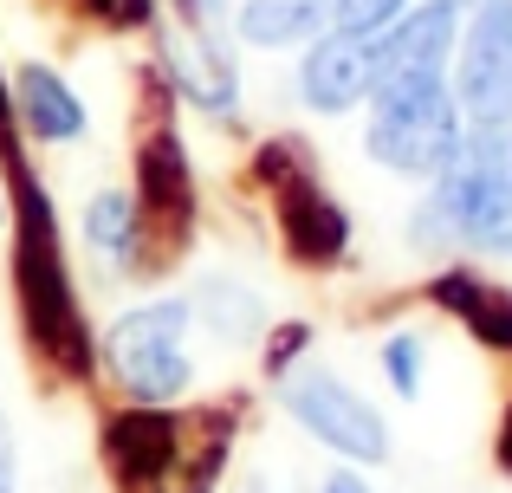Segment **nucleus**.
Wrapping results in <instances>:
<instances>
[{"mask_svg":"<svg viewBox=\"0 0 512 493\" xmlns=\"http://www.w3.org/2000/svg\"><path fill=\"white\" fill-rule=\"evenodd\" d=\"M7 163V241H13V305H20V331L33 344L39 364H52L59 377L85 383L98 370V331H91L85 305H78L72 266H65V234L52 189L39 182L26 143L0 150Z\"/></svg>","mask_w":512,"mask_h":493,"instance_id":"nucleus-1","label":"nucleus"},{"mask_svg":"<svg viewBox=\"0 0 512 493\" xmlns=\"http://www.w3.org/2000/svg\"><path fill=\"white\" fill-rule=\"evenodd\" d=\"M402 241L422 260H512V130H467L454 163L422 182Z\"/></svg>","mask_w":512,"mask_h":493,"instance_id":"nucleus-2","label":"nucleus"},{"mask_svg":"<svg viewBox=\"0 0 512 493\" xmlns=\"http://www.w3.org/2000/svg\"><path fill=\"white\" fill-rule=\"evenodd\" d=\"M467 137V117L454 104L448 72H422V78H383L363 104V156L383 176L402 182H435L454 163Z\"/></svg>","mask_w":512,"mask_h":493,"instance_id":"nucleus-3","label":"nucleus"},{"mask_svg":"<svg viewBox=\"0 0 512 493\" xmlns=\"http://www.w3.org/2000/svg\"><path fill=\"white\" fill-rule=\"evenodd\" d=\"M188 299H150V305H124V312L104 325L98 357L111 364V377L124 383L130 403L143 409H169L188 396L195 383V357H188Z\"/></svg>","mask_w":512,"mask_h":493,"instance_id":"nucleus-4","label":"nucleus"},{"mask_svg":"<svg viewBox=\"0 0 512 493\" xmlns=\"http://www.w3.org/2000/svg\"><path fill=\"white\" fill-rule=\"evenodd\" d=\"M279 409L292 416V429H305L331 461H344V468L376 474V468H389V455H396L389 416L344 377V370L318 364V357H305V364L279 383Z\"/></svg>","mask_w":512,"mask_h":493,"instance_id":"nucleus-5","label":"nucleus"},{"mask_svg":"<svg viewBox=\"0 0 512 493\" xmlns=\"http://www.w3.org/2000/svg\"><path fill=\"white\" fill-rule=\"evenodd\" d=\"M273 228H279V247H286L292 266H305V273H338L350 266V247H357V221H350V208L331 195L325 169L305 163L292 169L286 182H273Z\"/></svg>","mask_w":512,"mask_h":493,"instance_id":"nucleus-6","label":"nucleus"},{"mask_svg":"<svg viewBox=\"0 0 512 493\" xmlns=\"http://www.w3.org/2000/svg\"><path fill=\"white\" fill-rule=\"evenodd\" d=\"M448 85L467 130H512V0H493L461 20Z\"/></svg>","mask_w":512,"mask_h":493,"instance_id":"nucleus-7","label":"nucleus"},{"mask_svg":"<svg viewBox=\"0 0 512 493\" xmlns=\"http://www.w3.org/2000/svg\"><path fill=\"white\" fill-rule=\"evenodd\" d=\"M188 461V442H182V416L175 409H117L111 422H104V468H111V481L124 493H150L182 474Z\"/></svg>","mask_w":512,"mask_h":493,"instance_id":"nucleus-8","label":"nucleus"},{"mask_svg":"<svg viewBox=\"0 0 512 493\" xmlns=\"http://www.w3.org/2000/svg\"><path fill=\"white\" fill-rule=\"evenodd\" d=\"M370 39L357 33H318L312 46H299V72H292V91L312 117H357L370 104Z\"/></svg>","mask_w":512,"mask_h":493,"instance_id":"nucleus-9","label":"nucleus"},{"mask_svg":"<svg viewBox=\"0 0 512 493\" xmlns=\"http://www.w3.org/2000/svg\"><path fill=\"white\" fill-rule=\"evenodd\" d=\"M137 202H143V215H150V234H163V241H182V234L195 228V215H201V202H195V163H188V143H182V130H175L169 117L143 130Z\"/></svg>","mask_w":512,"mask_h":493,"instance_id":"nucleus-10","label":"nucleus"},{"mask_svg":"<svg viewBox=\"0 0 512 493\" xmlns=\"http://www.w3.org/2000/svg\"><path fill=\"white\" fill-rule=\"evenodd\" d=\"M461 20H467V13L448 7V0H415L402 20H389L383 33L370 39V72H376V85H383V78L448 72V65H454V46H461Z\"/></svg>","mask_w":512,"mask_h":493,"instance_id":"nucleus-11","label":"nucleus"},{"mask_svg":"<svg viewBox=\"0 0 512 493\" xmlns=\"http://www.w3.org/2000/svg\"><path fill=\"white\" fill-rule=\"evenodd\" d=\"M163 85L175 98H188L195 111L221 117V124H234L240 117V72H234V52L221 46V39L208 33V26H188V39H169L163 46Z\"/></svg>","mask_w":512,"mask_h":493,"instance_id":"nucleus-12","label":"nucleus"},{"mask_svg":"<svg viewBox=\"0 0 512 493\" xmlns=\"http://www.w3.org/2000/svg\"><path fill=\"white\" fill-rule=\"evenodd\" d=\"M13 117H20L26 143H78L91 130V111L78 98V85L46 59H26L13 72Z\"/></svg>","mask_w":512,"mask_h":493,"instance_id":"nucleus-13","label":"nucleus"},{"mask_svg":"<svg viewBox=\"0 0 512 493\" xmlns=\"http://www.w3.org/2000/svg\"><path fill=\"white\" fill-rule=\"evenodd\" d=\"M85 247L98 253V266L111 279H137L143 266H150V215H143V202H137V189H98L85 202Z\"/></svg>","mask_w":512,"mask_h":493,"instance_id":"nucleus-14","label":"nucleus"},{"mask_svg":"<svg viewBox=\"0 0 512 493\" xmlns=\"http://www.w3.org/2000/svg\"><path fill=\"white\" fill-rule=\"evenodd\" d=\"M338 0H240L234 7V39L253 52H299L318 33H331Z\"/></svg>","mask_w":512,"mask_h":493,"instance_id":"nucleus-15","label":"nucleus"},{"mask_svg":"<svg viewBox=\"0 0 512 493\" xmlns=\"http://www.w3.org/2000/svg\"><path fill=\"white\" fill-rule=\"evenodd\" d=\"M188 312H195V325L208 331L214 344H227V351H247V344L266 338V299L247 286V279L234 273H208L195 292H188Z\"/></svg>","mask_w":512,"mask_h":493,"instance_id":"nucleus-16","label":"nucleus"},{"mask_svg":"<svg viewBox=\"0 0 512 493\" xmlns=\"http://www.w3.org/2000/svg\"><path fill=\"white\" fill-rule=\"evenodd\" d=\"M454 325H461L467 338H474V351H487L493 364H512V279H493L487 273Z\"/></svg>","mask_w":512,"mask_h":493,"instance_id":"nucleus-17","label":"nucleus"},{"mask_svg":"<svg viewBox=\"0 0 512 493\" xmlns=\"http://www.w3.org/2000/svg\"><path fill=\"white\" fill-rule=\"evenodd\" d=\"M376 370H383V383H389L396 403H422V390H428V344H422V331H389V338L376 344Z\"/></svg>","mask_w":512,"mask_h":493,"instance_id":"nucleus-18","label":"nucleus"},{"mask_svg":"<svg viewBox=\"0 0 512 493\" xmlns=\"http://www.w3.org/2000/svg\"><path fill=\"white\" fill-rule=\"evenodd\" d=\"M312 344H318V325H312V318H273V325H266V338H260L266 383H286L292 370L312 357Z\"/></svg>","mask_w":512,"mask_h":493,"instance_id":"nucleus-19","label":"nucleus"},{"mask_svg":"<svg viewBox=\"0 0 512 493\" xmlns=\"http://www.w3.org/2000/svg\"><path fill=\"white\" fill-rule=\"evenodd\" d=\"M305 163H318L305 137H266L260 150H253V182H266V189H273V182H286L292 169H305Z\"/></svg>","mask_w":512,"mask_h":493,"instance_id":"nucleus-20","label":"nucleus"},{"mask_svg":"<svg viewBox=\"0 0 512 493\" xmlns=\"http://www.w3.org/2000/svg\"><path fill=\"white\" fill-rule=\"evenodd\" d=\"M415 0H338V13H331V26L338 33H357V39H376L389 20H402Z\"/></svg>","mask_w":512,"mask_h":493,"instance_id":"nucleus-21","label":"nucleus"},{"mask_svg":"<svg viewBox=\"0 0 512 493\" xmlns=\"http://www.w3.org/2000/svg\"><path fill=\"white\" fill-rule=\"evenodd\" d=\"M85 13L111 33H137V26H156V0H85Z\"/></svg>","mask_w":512,"mask_h":493,"instance_id":"nucleus-22","label":"nucleus"},{"mask_svg":"<svg viewBox=\"0 0 512 493\" xmlns=\"http://www.w3.org/2000/svg\"><path fill=\"white\" fill-rule=\"evenodd\" d=\"M221 468H227V435H221L214 448H201V455H195L188 481H163V487H150V493H214V481H221Z\"/></svg>","mask_w":512,"mask_h":493,"instance_id":"nucleus-23","label":"nucleus"},{"mask_svg":"<svg viewBox=\"0 0 512 493\" xmlns=\"http://www.w3.org/2000/svg\"><path fill=\"white\" fill-rule=\"evenodd\" d=\"M493 474L500 481H512V390H506V403H500V422H493Z\"/></svg>","mask_w":512,"mask_h":493,"instance_id":"nucleus-24","label":"nucleus"},{"mask_svg":"<svg viewBox=\"0 0 512 493\" xmlns=\"http://www.w3.org/2000/svg\"><path fill=\"white\" fill-rule=\"evenodd\" d=\"M318 493H376V487H370V474H363V468H344V461H338V468L318 481Z\"/></svg>","mask_w":512,"mask_h":493,"instance_id":"nucleus-25","label":"nucleus"},{"mask_svg":"<svg viewBox=\"0 0 512 493\" xmlns=\"http://www.w3.org/2000/svg\"><path fill=\"white\" fill-rule=\"evenodd\" d=\"M0 493H20V481H13V442H7V429H0Z\"/></svg>","mask_w":512,"mask_h":493,"instance_id":"nucleus-26","label":"nucleus"},{"mask_svg":"<svg viewBox=\"0 0 512 493\" xmlns=\"http://www.w3.org/2000/svg\"><path fill=\"white\" fill-rule=\"evenodd\" d=\"M448 7H461V13H480V7H493V0H448Z\"/></svg>","mask_w":512,"mask_h":493,"instance_id":"nucleus-27","label":"nucleus"},{"mask_svg":"<svg viewBox=\"0 0 512 493\" xmlns=\"http://www.w3.org/2000/svg\"><path fill=\"white\" fill-rule=\"evenodd\" d=\"M240 493H279V487H266V481H260V474H253V481H247V487H240Z\"/></svg>","mask_w":512,"mask_h":493,"instance_id":"nucleus-28","label":"nucleus"},{"mask_svg":"<svg viewBox=\"0 0 512 493\" xmlns=\"http://www.w3.org/2000/svg\"><path fill=\"white\" fill-rule=\"evenodd\" d=\"M0 234H7V182H0Z\"/></svg>","mask_w":512,"mask_h":493,"instance_id":"nucleus-29","label":"nucleus"}]
</instances>
